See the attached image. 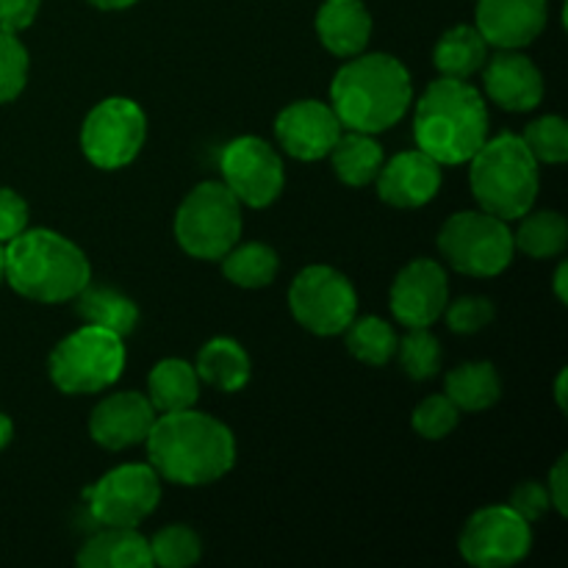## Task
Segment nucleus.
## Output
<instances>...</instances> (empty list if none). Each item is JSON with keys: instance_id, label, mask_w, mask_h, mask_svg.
<instances>
[{"instance_id": "obj_1", "label": "nucleus", "mask_w": 568, "mask_h": 568, "mask_svg": "<svg viewBox=\"0 0 568 568\" xmlns=\"http://www.w3.org/2000/svg\"><path fill=\"white\" fill-rule=\"evenodd\" d=\"M144 444L150 466L172 486H211L236 466V438L231 427L194 408L155 416Z\"/></svg>"}, {"instance_id": "obj_2", "label": "nucleus", "mask_w": 568, "mask_h": 568, "mask_svg": "<svg viewBox=\"0 0 568 568\" xmlns=\"http://www.w3.org/2000/svg\"><path fill=\"white\" fill-rule=\"evenodd\" d=\"M414 103L408 67L388 53H358L344 61L331 83V105L347 131L383 133Z\"/></svg>"}, {"instance_id": "obj_3", "label": "nucleus", "mask_w": 568, "mask_h": 568, "mask_svg": "<svg viewBox=\"0 0 568 568\" xmlns=\"http://www.w3.org/2000/svg\"><path fill=\"white\" fill-rule=\"evenodd\" d=\"M3 281L31 303H72L92 283L87 253L48 227H26L20 236L3 244Z\"/></svg>"}, {"instance_id": "obj_4", "label": "nucleus", "mask_w": 568, "mask_h": 568, "mask_svg": "<svg viewBox=\"0 0 568 568\" xmlns=\"http://www.w3.org/2000/svg\"><path fill=\"white\" fill-rule=\"evenodd\" d=\"M416 148L438 164H466L488 139V105L480 89L458 78H438L416 103Z\"/></svg>"}, {"instance_id": "obj_5", "label": "nucleus", "mask_w": 568, "mask_h": 568, "mask_svg": "<svg viewBox=\"0 0 568 568\" xmlns=\"http://www.w3.org/2000/svg\"><path fill=\"white\" fill-rule=\"evenodd\" d=\"M525 139L503 133L483 142L469 159V186L477 205L505 222H516L536 205L541 170Z\"/></svg>"}, {"instance_id": "obj_6", "label": "nucleus", "mask_w": 568, "mask_h": 568, "mask_svg": "<svg viewBox=\"0 0 568 568\" xmlns=\"http://www.w3.org/2000/svg\"><path fill=\"white\" fill-rule=\"evenodd\" d=\"M125 361V338L105 327L83 325L55 344L48 358V375L70 397L100 394L120 381Z\"/></svg>"}, {"instance_id": "obj_7", "label": "nucleus", "mask_w": 568, "mask_h": 568, "mask_svg": "<svg viewBox=\"0 0 568 568\" xmlns=\"http://www.w3.org/2000/svg\"><path fill=\"white\" fill-rule=\"evenodd\" d=\"M242 203L222 181H203L183 197L175 239L197 261H220L242 239Z\"/></svg>"}, {"instance_id": "obj_8", "label": "nucleus", "mask_w": 568, "mask_h": 568, "mask_svg": "<svg viewBox=\"0 0 568 568\" xmlns=\"http://www.w3.org/2000/svg\"><path fill=\"white\" fill-rule=\"evenodd\" d=\"M438 250L455 272L469 277H497L514 261V233L508 222L488 211H458L438 231Z\"/></svg>"}, {"instance_id": "obj_9", "label": "nucleus", "mask_w": 568, "mask_h": 568, "mask_svg": "<svg viewBox=\"0 0 568 568\" xmlns=\"http://www.w3.org/2000/svg\"><path fill=\"white\" fill-rule=\"evenodd\" d=\"M288 308L314 336H338L358 316V294L344 272L311 264L288 286Z\"/></svg>"}, {"instance_id": "obj_10", "label": "nucleus", "mask_w": 568, "mask_h": 568, "mask_svg": "<svg viewBox=\"0 0 568 568\" xmlns=\"http://www.w3.org/2000/svg\"><path fill=\"white\" fill-rule=\"evenodd\" d=\"M148 139V114L131 98H105L87 114L81 128V150L100 170H122L131 164Z\"/></svg>"}, {"instance_id": "obj_11", "label": "nucleus", "mask_w": 568, "mask_h": 568, "mask_svg": "<svg viewBox=\"0 0 568 568\" xmlns=\"http://www.w3.org/2000/svg\"><path fill=\"white\" fill-rule=\"evenodd\" d=\"M89 516L103 527H139L161 503V477L150 464H125L105 471L83 491Z\"/></svg>"}, {"instance_id": "obj_12", "label": "nucleus", "mask_w": 568, "mask_h": 568, "mask_svg": "<svg viewBox=\"0 0 568 568\" xmlns=\"http://www.w3.org/2000/svg\"><path fill=\"white\" fill-rule=\"evenodd\" d=\"M466 564L477 568H510L530 555L532 525L510 505H491L469 516L458 538Z\"/></svg>"}, {"instance_id": "obj_13", "label": "nucleus", "mask_w": 568, "mask_h": 568, "mask_svg": "<svg viewBox=\"0 0 568 568\" xmlns=\"http://www.w3.org/2000/svg\"><path fill=\"white\" fill-rule=\"evenodd\" d=\"M222 183L250 209H270L286 186L281 153L258 136H239L222 148Z\"/></svg>"}, {"instance_id": "obj_14", "label": "nucleus", "mask_w": 568, "mask_h": 568, "mask_svg": "<svg viewBox=\"0 0 568 568\" xmlns=\"http://www.w3.org/2000/svg\"><path fill=\"white\" fill-rule=\"evenodd\" d=\"M344 125L331 103L322 100H294L277 114L275 136L283 153L297 161H322L342 136Z\"/></svg>"}, {"instance_id": "obj_15", "label": "nucleus", "mask_w": 568, "mask_h": 568, "mask_svg": "<svg viewBox=\"0 0 568 568\" xmlns=\"http://www.w3.org/2000/svg\"><path fill=\"white\" fill-rule=\"evenodd\" d=\"M449 303L447 272L433 258H414L392 286V314L399 325L430 327Z\"/></svg>"}, {"instance_id": "obj_16", "label": "nucleus", "mask_w": 568, "mask_h": 568, "mask_svg": "<svg viewBox=\"0 0 568 568\" xmlns=\"http://www.w3.org/2000/svg\"><path fill=\"white\" fill-rule=\"evenodd\" d=\"M155 408L148 394L142 392H114L94 405L89 416V436L98 447L120 453V449L144 444L155 425Z\"/></svg>"}, {"instance_id": "obj_17", "label": "nucleus", "mask_w": 568, "mask_h": 568, "mask_svg": "<svg viewBox=\"0 0 568 568\" xmlns=\"http://www.w3.org/2000/svg\"><path fill=\"white\" fill-rule=\"evenodd\" d=\"M549 20V0H477L475 28L491 48L521 50L536 42Z\"/></svg>"}, {"instance_id": "obj_18", "label": "nucleus", "mask_w": 568, "mask_h": 568, "mask_svg": "<svg viewBox=\"0 0 568 568\" xmlns=\"http://www.w3.org/2000/svg\"><path fill=\"white\" fill-rule=\"evenodd\" d=\"M444 181L442 164L425 150H405L392 161H383L377 172V194L392 209H422L438 194Z\"/></svg>"}, {"instance_id": "obj_19", "label": "nucleus", "mask_w": 568, "mask_h": 568, "mask_svg": "<svg viewBox=\"0 0 568 568\" xmlns=\"http://www.w3.org/2000/svg\"><path fill=\"white\" fill-rule=\"evenodd\" d=\"M486 94L505 111H532L544 100V75L519 50H497L483 64Z\"/></svg>"}, {"instance_id": "obj_20", "label": "nucleus", "mask_w": 568, "mask_h": 568, "mask_svg": "<svg viewBox=\"0 0 568 568\" xmlns=\"http://www.w3.org/2000/svg\"><path fill=\"white\" fill-rule=\"evenodd\" d=\"M314 26L322 48L338 59L364 53L372 39V14L364 0H325Z\"/></svg>"}, {"instance_id": "obj_21", "label": "nucleus", "mask_w": 568, "mask_h": 568, "mask_svg": "<svg viewBox=\"0 0 568 568\" xmlns=\"http://www.w3.org/2000/svg\"><path fill=\"white\" fill-rule=\"evenodd\" d=\"M75 564L81 568H148L153 558L150 541L136 527H103L83 544Z\"/></svg>"}, {"instance_id": "obj_22", "label": "nucleus", "mask_w": 568, "mask_h": 568, "mask_svg": "<svg viewBox=\"0 0 568 568\" xmlns=\"http://www.w3.org/2000/svg\"><path fill=\"white\" fill-rule=\"evenodd\" d=\"M197 369L200 383H209L216 392L222 394H236L253 377V364H250V355L236 338L216 336L211 342H205L197 353Z\"/></svg>"}, {"instance_id": "obj_23", "label": "nucleus", "mask_w": 568, "mask_h": 568, "mask_svg": "<svg viewBox=\"0 0 568 568\" xmlns=\"http://www.w3.org/2000/svg\"><path fill=\"white\" fill-rule=\"evenodd\" d=\"M148 399L155 414L194 408L200 399L197 369L183 358L159 361L148 375Z\"/></svg>"}, {"instance_id": "obj_24", "label": "nucleus", "mask_w": 568, "mask_h": 568, "mask_svg": "<svg viewBox=\"0 0 568 568\" xmlns=\"http://www.w3.org/2000/svg\"><path fill=\"white\" fill-rule=\"evenodd\" d=\"M444 394L455 403V408L466 414H480L494 408L503 397V381L491 361H469L447 372Z\"/></svg>"}, {"instance_id": "obj_25", "label": "nucleus", "mask_w": 568, "mask_h": 568, "mask_svg": "<svg viewBox=\"0 0 568 568\" xmlns=\"http://www.w3.org/2000/svg\"><path fill=\"white\" fill-rule=\"evenodd\" d=\"M327 155H331L333 172H336L338 181L353 189L375 183L377 172H381L383 161H386L381 142L372 133L347 131V128H344L342 136H338V142L333 144Z\"/></svg>"}, {"instance_id": "obj_26", "label": "nucleus", "mask_w": 568, "mask_h": 568, "mask_svg": "<svg viewBox=\"0 0 568 568\" xmlns=\"http://www.w3.org/2000/svg\"><path fill=\"white\" fill-rule=\"evenodd\" d=\"M488 48L491 44L483 39V33L475 26H453L442 33L433 50V64L444 78H458L469 81L471 75L483 70L488 61Z\"/></svg>"}, {"instance_id": "obj_27", "label": "nucleus", "mask_w": 568, "mask_h": 568, "mask_svg": "<svg viewBox=\"0 0 568 568\" xmlns=\"http://www.w3.org/2000/svg\"><path fill=\"white\" fill-rule=\"evenodd\" d=\"M75 311L87 325L105 327L116 336H131L139 325V305L116 288H83L75 297Z\"/></svg>"}, {"instance_id": "obj_28", "label": "nucleus", "mask_w": 568, "mask_h": 568, "mask_svg": "<svg viewBox=\"0 0 568 568\" xmlns=\"http://www.w3.org/2000/svg\"><path fill=\"white\" fill-rule=\"evenodd\" d=\"M568 244V222L560 211L541 209L519 216V231L514 233V247L532 261H547L564 255Z\"/></svg>"}, {"instance_id": "obj_29", "label": "nucleus", "mask_w": 568, "mask_h": 568, "mask_svg": "<svg viewBox=\"0 0 568 568\" xmlns=\"http://www.w3.org/2000/svg\"><path fill=\"white\" fill-rule=\"evenodd\" d=\"M222 275L239 288H266L277 277L281 270V258L270 244L247 242L233 244L225 255L220 258Z\"/></svg>"}, {"instance_id": "obj_30", "label": "nucleus", "mask_w": 568, "mask_h": 568, "mask_svg": "<svg viewBox=\"0 0 568 568\" xmlns=\"http://www.w3.org/2000/svg\"><path fill=\"white\" fill-rule=\"evenodd\" d=\"M347 349L353 358L369 366H386L397 355V333L381 316H355L349 327L344 331Z\"/></svg>"}, {"instance_id": "obj_31", "label": "nucleus", "mask_w": 568, "mask_h": 568, "mask_svg": "<svg viewBox=\"0 0 568 568\" xmlns=\"http://www.w3.org/2000/svg\"><path fill=\"white\" fill-rule=\"evenodd\" d=\"M150 558H153V566L161 568L194 566L203 558V541H200L197 532L186 525L161 527V530L150 538Z\"/></svg>"}, {"instance_id": "obj_32", "label": "nucleus", "mask_w": 568, "mask_h": 568, "mask_svg": "<svg viewBox=\"0 0 568 568\" xmlns=\"http://www.w3.org/2000/svg\"><path fill=\"white\" fill-rule=\"evenodd\" d=\"M397 355L403 372L410 381H430L442 369V344L427 327H410L408 336L397 342Z\"/></svg>"}, {"instance_id": "obj_33", "label": "nucleus", "mask_w": 568, "mask_h": 568, "mask_svg": "<svg viewBox=\"0 0 568 568\" xmlns=\"http://www.w3.org/2000/svg\"><path fill=\"white\" fill-rule=\"evenodd\" d=\"M521 139L538 164H564L568 159V125L564 116H538L525 128Z\"/></svg>"}, {"instance_id": "obj_34", "label": "nucleus", "mask_w": 568, "mask_h": 568, "mask_svg": "<svg viewBox=\"0 0 568 568\" xmlns=\"http://www.w3.org/2000/svg\"><path fill=\"white\" fill-rule=\"evenodd\" d=\"M28 70H31V59H28L26 44L17 33L0 31V105L20 98L28 83Z\"/></svg>"}, {"instance_id": "obj_35", "label": "nucleus", "mask_w": 568, "mask_h": 568, "mask_svg": "<svg viewBox=\"0 0 568 568\" xmlns=\"http://www.w3.org/2000/svg\"><path fill=\"white\" fill-rule=\"evenodd\" d=\"M458 419L460 410L455 408L453 399L447 394H433V397L422 399L416 405L414 416H410V425L427 442H442V438H447L458 427Z\"/></svg>"}, {"instance_id": "obj_36", "label": "nucleus", "mask_w": 568, "mask_h": 568, "mask_svg": "<svg viewBox=\"0 0 568 568\" xmlns=\"http://www.w3.org/2000/svg\"><path fill=\"white\" fill-rule=\"evenodd\" d=\"M447 314L449 331L458 336H471V333L486 331L494 322V303L488 297H458L455 303H447L444 308Z\"/></svg>"}, {"instance_id": "obj_37", "label": "nucleus", "mask_w": 568, "mask_h": 568, "mask_svg": "<svg viewBox=\"0 0 568 568\" xmlns=\"http://www.w3.org/2000/svg\"><path fill=\"white\" fill-rule=\"evenodd\" d=\"M510 508L516 510V514L521 516L525 521H530V525H536V521H541L544 516L552 510V503H549V491L544 483L538 480H525L519 483V486L514 488V494H510Z\"/></svg>"}, {"instance_id": "obj_38", "label": "nucleus", "mask_w": 568, "mask_h": 568, "mask_svg": "<svg viewBox=\"0 0 568 568\" xmlns=\"http://www.w3.org/2000/svg\"><path fill=\"white\" fill-rule=\"evenodd\" d=\"M28 227V203L14 189L0 186V244H9Z\"/></svg>"}, {"instance_id": "obj_39", "label": "nucleus", "mask_w": 568, "mask_h": 568, "mask_svg": "<svg viewBox=\"0 0 568 568\" xmlns=\"http://www.w3.org/2000/svg\"><path fill=\"white\" fill-rule=\"evenodd\" d=\"M42 0H0V31L20 33L33 26Z\"/></svg>"}, {"instance_id": "obj_40", "label": "nucleus", "mask_w": 568, "mask_h": 568, "mask_svg": "<svg viewBox=\"0 0 568 568\" xmlns=\"http://www.w3.org/2000/svg\"><path fill=\"white\" fill-rule=\"evenodd\" d=\"M547 491H549V503H552V508L558 510L560 516H566L568 514V455H560V458L555 460L552 471H549Z\"/></svg>"}, {"instance_id": "obj_41", "label": "nucleus", "mask_w": 568, "mask_h": 568, "mask_svg": "<svg viewBox=\"0 0 568 568\" xmlns=\"http://www.w3.org/2000/svg\"><path fill=\"white\" fill-rule=\"evenodd\" d=\"M555 294H558L560 303H568V264L566 261H560L558 264V272H555Z\"/></svg>"}, {"instance_id": "obj_42", "label": "nucleus", "mask_w": 568, "mask_h": 568, "mask_svg": "<svg viewBox=\"0 0 568 568\" xmlns=\"http://www.w3.org/2000/svg\"><path fill=\"white\" fill-rule=\"evenodd\" d=\"M89 3H92L94 9H103V11H122V9H131V6L139 3V0H89Z\"/></svg>"}, {"instance_id": "obj_43", "label": "nucleus", "mask_w": 568, "mask_h": 568, "mask_svg": "<svg viewBox=\"0 0 568 568\" xmlns=\"http://www.w3.org/2000/svg\"><path fill=\"white\" fill-rule=\"evenodd\" d=\"M11 438H14V422L6 414H0V449L9 447Z\"/></svg>"}, {"instance_id": "obj_44", "label": "nucleus", "mask_w": 568, "mask_h": 568, "mask_svg": "<svg viewBox=\"0 0 568 568\" xmlns=\"http://www.w3.org/2000/svg\"><path fill=\"white\" fill-rule=\"evenodd\" d=\"M566 381H568V369H560L558 383H555V399H558V408L566 410L568 399H566Z\"/></svg>"}, {"instance_id": "obj_45", "label": "nucleus", "mask_w": 568, "mask_h": 568, "mask_svg": "<svg viewBox=\"0 0 568 568\" xmlns=\"http://www.w3.org/2000/svg\"><path fill=\"white\" fill-rule=\"evenodd\" d=\"M6 277V258H3V244H0V283Z\"/></svg>"}]
</instances>
